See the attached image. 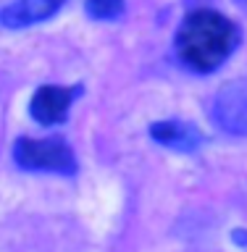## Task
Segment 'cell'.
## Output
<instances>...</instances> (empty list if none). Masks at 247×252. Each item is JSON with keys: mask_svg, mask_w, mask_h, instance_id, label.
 I'll use <instances>...</instances> for the list:
<instances>
[{"mask_svg": "<svg viewBox=\"0 0 247 252\" xmlns=\"http://www.w3.org/2000/svg\"><path fill=\"white\" fill-rule=\"evenodd\" d=\"M63 5H66V0H16L0 11V24L5 29L35 27V24L55 16Z\"/></svg>", "mask_w": 247, "mask_h": 252, "instance_id": "cell-5", "label": "cell"}, {"mask_svg": "<svg viewBox=\"0 0 247 252\" xmlns=\"http://www.w3.org/2000/svg\"><path fill=\"white\" fill-rule=\"evenodd\" d=\"M87 16L98 21H113L124 13V0H87Z\"/></svg>", "mask_w": 247, "mask_h": 252, "instance_id": "cell-7", "label": "cell"}, {"mask_svg": "<svg viewBox=\"0 0 247 252\" xmlns=\"http://www.w3.org/2000/svg\"><path fill=\"white\" fill-rule=\"evenodd\" d=\"M211 116L224 131L247 137V79H237L221 87L213 97Z\"/></svg>", "mask_w": 247, "mask_h": 252, "instance_id": "cell-3", "label": "cell"}, {"mask_svg": "<svg viewBox=\"0 0 247 252\" xmlns=\"http://www.w3.org/2000/svg\"><path fill=\"white\" fill-rule=\"evenodd\" d=\"M234 242L237 244H247V231H245V228H237V231H234Z\"/></svg>", "mask_w": 247, "mask_h": 252, "instance_id": "cell-8", "label": "cell"}, {"mask_svg": "<svg viewBox=\"0 0 247 252\" xmlns=\"http://www.w3.org/2000/svg\"><path fill=\"white\" fill-rule=\"evenodd\" d=\"M79 94H82V87H58V84L39 87L35 92V97H32V105H29L32 118L42 126L63 124Z\"/></svg>", "mask_w": 247, "mask_h": 252, "instance_id": "cell-4", "label": "cell"}, {"mask_svg": "<svg viewBox=\"0 0 247 252\" xmlns=\"http://www.w3.org/2000/svg\"><path fill=\"white\" fill-rule=\"evenodd\" d=\"M13 160L24 171H47V173H76V155L61 137L32 139L21 137L13 145Z\"/></svg>", "mask_w": 247, "mask_h": 252, "instance_id": "cell-2", "label": "cell"}, {"mask_svg": "<svg viewBox=\"0 0 247 252\" xmlns=\"http://www.w3.org/2000/svg\"><path fill=\"white\" fill-rule=\"evenodd\" d=\"M150 137L158 145L171 147L176 153H195L203 142L200 131L192 124H184V121H155L150 126Z\"/></svg>", "mask_w": 247, "mask_h": 252, "instance_id": "cell-6", "label": "cell"}, {"mask_svg": "<svg viewBox=\"0 0 247 252\" xmlns=\"http://www.w3.org/2000/svg\"><path fill=\"white\" fill-rule=\"evenodd\" d=\"M240 27L213 8H197L176 32V55L195 74H213L240 45Z\"/></svg>", "mask_w": 247, "mask_h": 252, "instance_id": "cell-1", "label": "cell"}, {"mask_svg": "<svg viewBox=\"0 0 247 252\" xmlns=\"http://www.w3.org/2000/svg\"><path fill=\"white\" fill-rule=\"evenodd\" d=\"M237 3H240V5H247V0H237Z\"/></svg>", "mask_w": 247, "mask_h": 252, "instance_id": "cell-9", "label": "cell"}]
</instances>
